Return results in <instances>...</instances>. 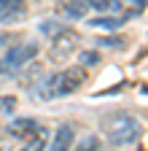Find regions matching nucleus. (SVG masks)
Segmentation results:
<instances>
[{
	"label": "nucleus",
	"mask_w": 148,
	"mask_h": 151,
	"mask_svg": "<svg viewBox=\"0 0 148 151\" xmlns=\"http://www.w3.org/2000/svg\"><path fill=\"white\" fill-rule=\"evenodd\" d=\"M116 3H119V0H86V6H89V8H94V11H102V14L113 11V8H116Z\"/></svg>",
	"instance_id": "12"
},
{
	"label": "nucleus",
	"mask_w": 148,
	"mask_h": 151,
	"mask_svg": "<svg viewBox=\"0 0 148 151\" xmlns=\"http://www.w3.org/2000/svg\"><path fill=\"white\" fill-rule=\"evenodd\" d=\"M100 62V54L97 51H81V65L84 68H92V65H97Z\"/></svg>",
	"instance_id": "13"
},
{
	"label": "nucleus",
	"mask_w": 148,
	"mask_h": 151,
	"mask_svg": "<svg viewBox=\"0 0 148 151\" xmlns=\"http://www.w3.org/2000/svg\"><path fill=\"white\" fill-rule=\"evenodd\" d=\"M35 57H38V43H19L11 46L3 57H0V81L6 78H16Z\"/></svg>",
	"instance_id": "3"
},
{
	"label": "nucleus",
	"mask_w": 148,
	"mask_h": 151,
	"mask_svg": "<svg viewBox=\"0 0 148 151\" xmlns=\"http://www.w3.org/2000/svg\"><path fill=\"white\" fill-rule=\"evenodd\" d=\"M14 108H16V97H0V111L11 113Z\"/></svg>",
	"instance_id": "15"
},
{
	"label": "nucleus",
	"mask_w": 148,
	"mask_h": 151,
	"mask_svg": "<svg viewBox=\"0 0 148 151\" xmlns=\"http://www.w3.org/2000/svg\"><path fill=\"white\" fill-rule=\"evenodd\" d=\"M78 46V35L73 30H57L51 38V57H57V60H65V57H70L73 51H76Z\"/></svg>",
	"instance_id": "4"
},
{
	"label": "nucleus",
	"mask_w": 148,
	"mask_h": 151,
	"mask_svg": "<svg viewBox=\"0 0 148 151\" xmlns=\"http://www.w3.org/2000/svg\"><path fill=\"white\" fill-rule=\"evenodd\" d=\"M102 132L108 143L113 146H129L140 138V122L129 113H110L102 119Z\"/></svg>",
	"instance_id": "2"
},
{
	"label": "nucleus",
	"mask_w": 148,
	"mask_h": 151,
	"mask_svg": "<svg viewBox=\"0 0 148 151\" xmlns=\"http://www.w3.org/2000/svg\"><path fill=\"white\" fill-rule=\"evenodd\" d=\"M100 43H102V46H121L124 38H100Z\"/></svg>",
	"instance_id": "16"
},
{
	"label": "nucleus",
	"mask_w": 148,
	"mask_h": 151,
	"mask_svg": "<svg viewBox=\"0 0 148 151\" xmlns=\"http://www.w3.org/2000/svg\"><path fill=\"white\" fill-rule=\"evenodd\" d=\"M97 146H100V138H97V135H86V138L78 143V148H97Z\"/></svg>",
	"instance_id": "14"
},
{
	"label": "nucleus",
	"mask_w": 148,
	"mask_h": 151,
	"mask_svg": "<svg viewBox=\"0 0 148 151\" xmlns=\"http://www.w3.org/2000/svg\"><path fill=\"white\" fill-rule=\"evenodd\" d=\"M27 0H0V22H19Z\"/></svg>",
	"instance_id": "5"
},
{
	"label": "nucleus",
	"mask_w": 148,
	"mask_h": 151,
	"mask_svg": "<svg viewBox=\"0 0 148 151\" xmlns=\"http://www.w3.org/2000/svg\"><path fill=\"white\" fill-rule=\"evenodd\" d=\"M127 22V19H121V16H100V19H89V24L92 27H100V30H116V27H121Z\"/></svg>",
	"instance_id": "10"
},
{
	"label": "nucleus",
	"mask_w": 148,
	"mask_h": 151,
	"mask_svg": "<svg viewBox=\"0 0 148 151\" xmlns=\"http://www.w3.org/2000/svg\"><path fill=\"white\" fill-rule=\"evenodd\" d=\"M86 81V70L84 68H65L59 73L49 76L43 84H35L38 94L43 100H51V97H67V94L78 92Z\"/></svg>",
	"instance_id": "1"
},
{
	"label": "nucleus",
	"mask_w": 148,
	"mask_h": 151,
	"mask_svg": "<svg viewBox=\"0 0 148 151\" xmlns=\"http://www.w3.org/2000/svg\"><path fill=\"white\" fill-rule=\"evenodd\" d=\"M35 127H38V122H35V119H16V122H11V124H8V132H11L14 138L24 140Z\"/></svg>",
	"instance_id": "8"
},
{
	"label": "nucleus",
	"mask_w": 148,
	"mask_h": 151,
	"mask_svg": "<svg viewBox=\"0 0 148 151\" xmlns=\"http://www.w3.org/2000/svg\"><path fill=\"white\" fill-rule=\"evenodd\" d=\"M24 146H27V148H43V146H46V129L38 124V127H35L30 135L24 138Z\"/></svg>",
	"instance_id": "11"
},
{
	"label": "nucleus",
	"mask_w": 148,
	"mask_h": 151,
	"mask_svg": "<svg viewBox=\"0 0 148 151\" xmlns=\"http://www.w3.org/2000/svg\"><path fill=\"white\" fill-rule=\"evenodd\" d=\"M62 8H65V14H67L70 19H84V16H86V11H89L86 0H67Z\"/></svg>",
	"instance_id": "9"
},
{
	"label": "nucleus",
	"mask_w": 148,
	"mask_h": 151,
	"mask_svg": "<svg viewBox=\"0 0 148 151\" xmlns=\"http://www.w3.org/2000/svg\"><path fill=\"white\" fill-rule=\"evenodd\" d=\"M145 8V0H119L116 3V11L121 19H132V16H140Z\"/></svg>",
	"instance_id": "7"
},
{
	"label": "nucleus",
	"mask_w": 148,
	"mask_h": 151,
	"mask_svg": "<svg viewBox=\"0 0 148 151\" xmlns=\"http://www.w3.org/2000/svg\"><path fill=\"white\" fill-rule=\"evenodd\" d=\"M73 140H76V129L70 124H62V127H57V132H54V138H51V148L54 151H65V148L73 146Z\"/></svg>",
	"instance_id": "6"
}]
</instances>
